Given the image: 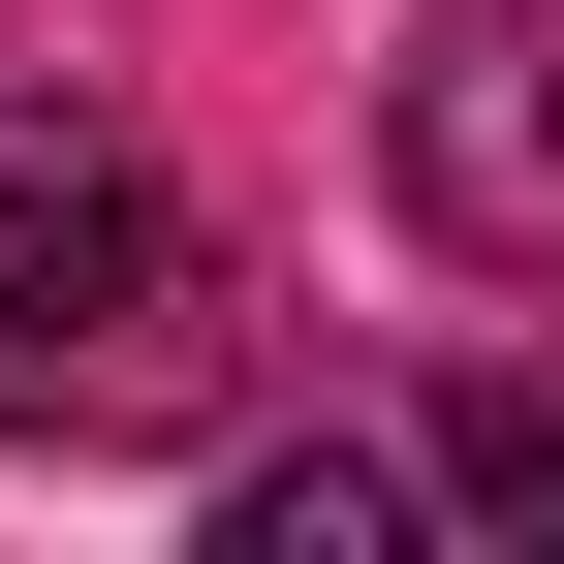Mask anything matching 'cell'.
Listing matches in <instances>:
<instances>
[{"mask_svg": "<svg viewBox=\"0 0 564 564\" xmlns=\"http://www.w3.org/2000/svg\"><path fill=\"white\" fill-rule=\"evenodd\" d=\"M188 377H220V251H188V188L126 158L95 95L0 63V440H158Z\"/></svg>", "mask_w": 564, "mask_h": 564, "instance_id": "6da1fadb", "label": "cell"}, {"mask_svg": "<svg viewBox=\"0 0 564 564\" xmlns=\"http://www.w3.org/2000/svg\"><path fill=\"white\" fill-rule=\"evenodd\" d=\"M377 158H408V220L470 282H564V0H440L408 95H377Z\"/></svg>", "mask_w": 564, "mask_h": 564, "instance_id": "7a4b0ae2", "label": "cell"}, {"mask_svg": "<svg viewBox=\"0 0 564 564\" xmlns=\"http://www.w3.org/2000/svg\"><path fill=\"white\" fill-rule=\"evenodd\" d=\"M440 502L470 533H564V377H440Z\"/></svg>", "mask_w": 564, "mask_h": 564, "instance_id": "3957f363", "label": "cell"}]
</instances>
